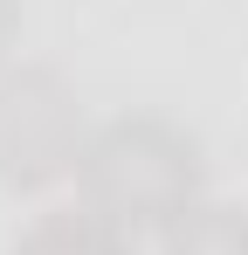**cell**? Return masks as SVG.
<instances>
[{
	"mask_svg": "<svg viewBox=\"0 0 248 255\" xmlns=\"http://www.w3.org/2000/svg\"><path fill=\"white\" fill-rule=\"evenodd\" d=\"M76 179H83V207H97L111 228L138 235V228H172L179 214L200 207L207 159L193 131L138 111V118H111L104 131H90Z\"/></svg>",
	"mask_w": 248,
	"mask_h": 255,
	"instance_id": "cell-1",
	"label": "cell"
},
{
	"mask_svg": "<svg viewBox=\"0 0 248 255\" xmlns=\"http://www.w3.org/2000/svg\"><path fill=\"white\" fill-rule=\"evenodd\" d=\"M14 255H131V235L111 228L97 207H62V214H41L14 242Z\"/></svg>",
	"mask_w": 248,
	"mask_h": 255,
	"instance_id": "cell-3",
	"label": "cell"
},
{
	"mask_svg": "<svg viewBox=\"0 0 248 255\" xmlns=\"http://www.w3.org/2000/svg\"><path fill=\"white\" fill-rule=\"evenodd\" d=\"M83 104L62 83V69H0V186L7 193H41L62 172L83 166Z\"/></svg>",
	"mask_w": 248,
	"mask_h": 255,
	"instance_id": "cell-2",
	"label": "cell"
},
{
	"mask_svg": "<svg viewBox=\"0 0 248 255\" xmlns=\"http://www.w3.org/2000/svg\"><path fill=\"white\" fill-rule=\"evenodd\" d=\"M159 255H248V214L200 200L193 214H179V221L165 228V249Z\"/></svg>",
	"mask_w": 248,
	"mask_h": 255,
	"instance_id": "cell-4",
	"label": "cell"
},
{
	"mask_svg": "<svg viewBox=\"0 0 248 255\" xmlns=\"http://www.w3.org/2000/svg\"><path fill=\"white\" fill-rule=\"evenodd\" d=\"M14 35H21V0H0V62H7Z\"/></svg>",
	"mask_w": 248,
	"mask_h": 255,
	"instance_id": "cell-5",
	"label": "cell"
}]
</instances>
